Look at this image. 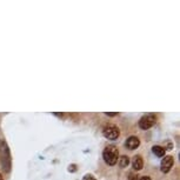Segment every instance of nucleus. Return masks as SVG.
I'll return each mask as SVG.
<instances>
[{"mask_svg": "<svg viewBox=\"0 0 180 180\" xmlns=\"http://www.w3.org/2000/svg\"><path fill=\"white\" fill-rule=\"evenodd\" d=\"M102 157H104V160L106 161L108 165H114V164H117L118 159H119V152H118L117 147L111 145L105 148Z\"/></svg>", "mask_w": 180, "mask_h": 180, "instance_id": "nucleus-1", "label": "nucleus"}, {"mask_svg": "<svg viewBox=\"0 0 180 180\" xmlns=\"http://www.w3.org/2000/svg\"><path fill=\"white\" fill-rule=\"evenodd\" d=\"M104 136H106L107 139H111V140H116L118 139V136L120 134V131L116 125H107L105 128H104Z\"/></svg>", "mask_w": 180, "mask_h": 180, "instance_id": "nucleus-2", "label": "nucleus"}, {"mask_svg": "<svg viewBox=\"0 0 180 180\" xmlns=\"http://www.w3.org/2000/svg\"><path fill=\"white\" fill-rule=\"evenodd\" d=\"M154 124H156V117L152 116V114L144 116V117L139 120V127H140L141 130H148V128H151Z\"/></svg>", "mask_w": 180, "mask_h": 180, "instance_id": "nucleus-3", "label": "nucleus"}, {"mask_svg": "<svg viewBox=\"0 0 180 180\" xmlns=\"http://www.w3.org/2000/svg\"><path fill=\"white\" fill-rule=\"evenodd\" d=\"M173 164H174L173 157H171V156L165 157V158L162 159V161H161V165H160L161 172H164V173H167V172H170V170L172 168Z\"/></svg>", "mask_w": 180, "mask_h": 180, "instance_id": "nucleus-4", "label": "nucleus"}, {"mask_svg": "<svg viewBox=\"0 0 180 180\" xmlns=\"http://www.w3.org/2000/svg\"><path fill=\"white\" fill-rule=\"evenodd\" d=\"M126 147L128 150H134V148H138L139 145H140V140L136 138V136H130L126 140Z\"/></svg>", "mask_w": 180, "mask_h": 180, "instance_id": "nucleus-5", "label": "nucleus"}, {"mask_svg": "<svg viewBox=\"0 0 180 180\" xmlns=\"http://www.w3.org/2000/svg\"><path fill=\"white\" fill-rule=\"evenodd\" d=\"M132 165H133V168L136 171H140L144 166V161H142V158L140 156H136L133 158V161H132Z\"/></svg>", "mask_w": 180, "mask_h": 180, "instance_id": "nucleus-6", "label": "nucleus"}, {"mask_svg": "<svg viewBox=\"0 0 180 180\" xmlns=\"http://www.w3.org/2000/svg\"><path fill=\"white\" fill-rule=\"evenodd\" d=\"M153 153L157 157H164L165 156V148L161 146H154L153 147Z\"/></svg>", "mask_w": 180, "mask_h": 180, "instance_id": "nucleus-7", "label": "nucleus"}, {"mask_svg": "<svg viewBox=\"0 0 180 180\" xmlns=\"http://www.w3.org/2000/svg\"><path fill=\"white\" fill-rule=\"evenodd\" d=\"M119 164H120V166L121 167H126L128 164H130V158L127 156H122L119 158Z\"/></svg>", "mask_w": 180, "mask_h": 180, "instance_id": "nucleus-8", "label": "nucleus"}, {"mask_svg": "<svg viewBox=\"0 0 180 180\" xmlns=\"http://www.w3.org/2000/svg\"><path fill=\"white\" fill-rule=\"evenodd\" d=\"M83 180H97V179H95V178H94L92 174H86L85 177H84Z\"/></svg>", "mask_w": 180, "mask_h": 180, "instance_id": "nucleus-9", "label": "nucleus"}, {"mask_svg": "<svg viewBox=\"0 0 180 180\" xmlns=\"http://www.w3.org/2000/svg\"><path fill=\"white\" fill-rule=\"evenodd\" d=\"M128 180H138V175L134 174V173H130V177H128Z\"/></svg>", "mask_w": 180, "mask_h": 180, "instance_id": "nucleus-10", "label": "nucleus"}, {"mask_svg": "<svg viewBox=\"0 0 180 180\" xmlns=\"http://www.w3.org/2000/svg\"><path fill=\"white\" fill-rule=\"evenodd\" d=\"M140 180H151V178L148 177V175H144V177H141Z\"/></svg>", "mask_w": 180, "mask_h": 180, "instance_id": "nucleus-11", "label": "nucleus"}, {"mask_svg": "<svg viewBox=\"0 0 180 180\" xmlns=\"http://www.w3.org/2000/svg\"><path fill=\"white\" fill-rule=\"evenodd\" d=\"M108 117H114V116H117L118 113H106Z\"/></svg>", "mask_w": 180, "mask_h": 180, "instance_id": "nucleus-12", "label": "nucleus"}, {"mask_svg": "<svg viewBox=\"0 0 180 180\" xmlns=\"http://www.w3.org/2000/svg\"><path fill=\"white\" fill-rule=\"evenodd\" d=\"M55 116H58V117H63V113H55Z\"/></svg>", "mask_w": 180, "mask_h": 180, "instance_id": "nucleus-13", "label": "nucleus"}, {"mask_svg": "<svg viewBox=\"0 0 180 180\" xmlns=\"http://www.w3.org/2000/svg\"><path fill=\"white\" fill-rule=\"evenodd\" d=\"M0 180H3V177H1V174H0Z\"/></svg>", "mask_w": 180, "mask_h": 180, "instance_id": "nucleus-14", "label": "nucleus"}]
</instances>
